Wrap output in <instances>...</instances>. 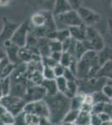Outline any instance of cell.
Wrapping results in <instances>:
<instances>
[{
    "label": "cell",
    "instance_id": "cell-1",
    "mask_svg": "<svg viewBox=\"0 0 112 125\" xmlns=\"http://www.w3.org/2000/svg\"><path fill=\"white\" fill-rule=\"evenodd\" d=\"M50 110V119L53 125L61 124L64 116L70 110V98L59 92L55 95L44 98Z\"/></svg>",
    "mask_w": 112,
    "mask_h": 125
},
{
    "label": "cell",
    "instance_id": "cell-2",
    "mask_svg": "<svg viewBox=\"0 0 112 125\" xmlns=\"http://www.w3.org/2000/svg\"><path fill=\"white\" fill-rule=\"evenodd\" d=\"M100 68L97 52L89 50L78 61L77 78L78 80H86L95 78Z\"/></svg>",
    "mask_w": 112,
    "mask_h": 125
},
{
    "label": "cell",
    "instance_id": "cell-3",
    "mask_svg": "<svg viewBox=\"0 0 112 125\" xmlns=\"http://www.w3.org/2000/svg\"><path fill=\"white\" fill-rule=\"evenodd\" d=\"M54 17L58 30L64 29H70L71 27L78 26L83 23L80 18H79L77 10H74V9L58 16H54Z\"/></svg>",
    "mask_w": 112,
    "mask_h": 125
},
{
    "label": "cell",
    "instance_id": "cell-4",
    "mask_svg": "<svg viewBox=\"0 0 112 125\" xmlns=\"http://www.w3.org/2000/svg\"><path fill=\"white\" fill-rule=\"evenodd\" d=\"M84 43L88 50H92L98 53L105 46V40L98 30L95 29L93 26H87L86 36Z\"/></svg>",
    "mask_w": 112,
    "mask_h": 125
},
{
    "label": "cell",
    "instance_id": "cell-5",
    "mask_svg": "<svg viewBox=\"0 0 112 125\" xmlns=\"http://www.w3.org/2000/svg\"><path fill=\"white\" fill-rule=\"evenodd\" d=\"M27 102L24 98L11 95V94L3 96L0 99V105L6 108L14 117L24 112V108Z\"/></svg>",
    "mask_w": 112,
    "mask_h": 125
},
{
    "label": "cell",
    "instance_id": "cell-6",
    "mask_svg": "<svg viewBox=\"0 0 112 125\" xmlns=\"http://www.w3.org/2000/svg\"><path fill=\"white\" fill-rule=\"evenodd\" d=\"M31 23L28 21H24L21 24H19L10 39L12 43L19 46V48L25 47L28 35L31 31Z\"/></svg>",
    "mask_w": 112,
    "mask_h": 125
},
{
    "label": "cell",
    "instance_id": "cell-7",
    "mask_svg": "<svg viewBox=\"0 0 112 125\" xmlns=\"http://www.w3.org/2000/svg\"><path fill=\"white\" fill-rule=\"evenodd\" d=\"M24 112L27 114H34L38 117L50 118V110L44 99L27 103L24 106Z\"/></svg>",
    "mask_w": 112,
    "mask_h": 125
},
{
    "label": "cell",
    "instance_id": "cell-8",
    "mask_svg": "<svg viewBox=\"0 0 112 125\" xmlns=\"http://www.w3.org/2000/svg\"><path fill=\"white\" fill-rule=\"evenodd\" d=\"M77 12H78L82 23L86 26H93L94 24L98 23L100 20V15L89 8L81 6L77 10Z\"/></svg>",
    "mask_w": 112,
    "mask_h": 125
},
{
    "label": "cell",
    "instance_id": "cell-9",
    "mask_svg": "<svg viewBox=\"0 0 112 125\" xmlns=\"http://www.w3.org/2000/svg\"><path fill=\"white\" fill-rule=\"evenodd\" d=\"M46 96V93L42 85H36L34 84L32 86L28 87L26 94L24 99L27 103L38 101V100L44 99Z\"/></svg>",
    "mask_w": 112,
    "mask_h": 125
},
{
    "label": "cell",
    "instance_id": "cell-10",
    "mask_svg": "<svg viewBox=\"0 0 112 125\" xmlns=\"http://www.w3.org/2000/svg\"><path fill=\"white\" fill-rule=\"evenodd\" d=\"M3 29H2L1 33H0V43L2 44L4 43L6 41H9V40L11 39L14 32L16 31V29L19 26V24L9 21L5 17L3 19Z\"/></svg>",
    "mask_w": 112,
    "mask_h": 125
},
{
    "label": "cell",
    "instance_id": "cell-11",
    "mask_svg": "<svg viewBox=\"0 0 112 125\" xmlns=\"http://www.w3.org/2000/svg\"><path fill=\"white\" fill-rule=\"evenodd\" d=\"M3 48H4L6 52V56H7L8 59L9 60L10 62L16 64V65L19 64V62H21L19 56V52L20 49L19 46L12 43L11 40H9V41H6L3 44Z\"/></svg>",
    "mask_w": 112,
    "mask_h": 125
},
{
    "label": "cell",
    "instance_id": "cell-12",
    "mask_svg": "<svg viewBox=\"0 0 112 125\" xmlns=\"http://www.w3.org/2000/svg\"><path fill=\"white\" fill-rule=\"evenodd\" d=\"M86 29L87 26L85 25L84 23L80 24L78 26H74L69 29L70 33V37L75 41L83 42L85 39V36H86Z\"/></svg>",
    "mask_w": 112,
    "mask_h": 125
},
{
    "label": "cell",
    "instance_id": "cell-13",
    "mask_svg": "<svg viewBox=\"0 0 112 125\" xmlns=\"http://www.w3.org/2000/svg\"><path fill=\"white\" fill-rule=\"evenodd\" d=\"M72 10V8L68 2V0H54V9H53V15L58 16Z\"/></svg>",
    "mask_w": 112,
    "mask_h": 125
},
{
    "label": "cell",
    "instance_id": "cell-14",
    "mask_svg": "<svg viewBox=\"0 0 112 125\" xmlns=\"http://www.w3.org/2000/svg\"><path fill=\"white\" fill-rule=\"evenodd\" d=\"M98 60L100 65H103L107 62H112V47L105 45L98 53Z\"/></svg>",
    "mask_w": 112,
    "mask_h": 125
},
{
    "label": "cell",
    "instance_id": "cell-15",
    "mask_svg": "<svg viewBox=\"0 0 112 125\" xmlns=\"http://www.w3.org/2000/svg\"><path fill=\"white\" fill-rule=\"evenodd\" d=\"M95 78H103L112 80V62H107L100 66Z\"/></svg>",
    "mask_w": 112,
    "mask_h": 125
},
{
    "label": "cell",
    "instance_id": "cell-16",
    "mask_svg": "<svg viewBox=\"0 0 112 125\" xmlns=\"http://www.w3.org/2000/svg\"><path fill=\"white\" fill-rule=\"evenodd\" d=\"M41 85L43 86V88H44L46 93V96H53L55 95L56 94L59 93L58 88L56 85V82L55 79H44Z\"/></svg>",
    "mask_w": 112,
    "mask_h": 125
},
{
    "label": "cell",
    "instance_id": "cell-17",
    "mask_svg": "<svg viewBox=\"0 0 112 125\" xmlns=\"http://www.w3.org/2000/svg\"><path fill=\"white\" fill-rule=\"evenodd\" d=\"M46 23V14L44 11L38 12L32 15L30 23L34 28H39L44 26Z\"/></svg>",
    "mask_w": 112,
    "mask_h": 125
},
{
    "label": "cell",
    "instance_id": "cell-18",
    "mask_svg": "<svg viewBox=\"0 0 112 125\" xmlns=\"http://www.w3.org/2000/svg\"><path fill=\"white\" fill-rule=\"evenodd\" d=\"M50 39H38V48L41 57L50 56Z\"/></svg>",
    "mask_w": 112,
    "mask_h": 125
},
{
    "label": "cell",
    "instance_id": "cell-19",
    "mask_svg": "<svg viewBox=\"0 0 112 125\" xmlns=\"http://www.w3.org/2000/svg\"><path fill=\"white\" fill-rule=\"evenodd\" d=\"M78 92H79L78 80H76V81L68 82V84H67V89H66V92L64 93V95L71 99L73 97H75L77 94H78Z\"/></svg>",
    "mask_w": 112,
    "mask_h": 125
},
{
    "label": "cell",
    "instance_id": "cell-20",
    "mask_svg": "<svg viewBox=\"0 0 112 125\" xmlns=\"http://www.w3.org/2000/svg\"><path fill=\"white\" fill-rule=\"evenodd\" d=\"M85 94H77L75 97H73L70 99V109L74 110H80L82 104H84Z\"/></svg>",
    "mask_w": 112,
    "mask_h": 125
},
{
    "label": "cell",
    "instance_id": "cell-21",
    "mask_svg": "<svg viewBox=\"0 0 112 125\" xmlns=\"http://www.w3.org/2000/svg\"><path fill=\"white\" fill-rule=\"evenodd\" d=\"M90 117L91 113L79 110L75 124L76 125H90Z\"/></svg>",
    "mask_w": 112,
    "mask_h": 125
},
{
    "label": "cell",
    "instance_id": "cell-22",
    "mask_svg": "<svg viewBox=\"0 0 112 125\" xmlns=\"http://www.w3.org/2000/svg\"><path fill=\"white\" fill-rule=\"evenodd\" d=\"M87 51H89V50L87 49L84 42L76 41L75 48V58H76L78 61L85 55V53H86Z\"/></svg>",
    "mask_w": 112,
    "mask_h": 125
},
{
    "label": "cell",
    "instance_id": "cell-23",
    "mask_svg": "<svg viewBox=\"0 0 112 125\" xmlns=\"http://www.w3.org/2000/svg\"><path fill=\"white\" fill-rule=\"evenodd\" d=\"M75 60H77V59L71 53H70L69 52H63L62 56H61V58H60V61L59 63L63 65L64 68H68ZM77 61H78V60H77Z\"/></svg>",
    "mask_w": 112,
    "mask_h": 125
},
{
    "label": "cell",
    "instance_id": "cell-24",
    "mask_svg": "<svg viewBox=\"0 0 112 125\" xmlns=\"http://www.w3.org/2000/svg\"><path fill=\"white\" fill-rule=\"evenodd\" d=\"M91 95H92L94 104L98 103H105V104L110 103V99L103 94L102 91H95L91 94Z\"/></svg>",
    "mask_w": 112,
    "mask_h": 125
},
{
    "label": "cell",
    "instance_id": "cell-25",
    "mask_svg": "<svg viewBox=\"0 0 112 125\" xmlns=\"http://www.w3.org/2000/svg\"><path fill=\"white\" fill-rule=\"evenodd\" d=\"M79 110H74L70 109L65 114L62 123H75L77 118H78Z\"/></svg>",
    "mask_w": 112,
    "mask_h": 125
},
{
    "label": "cell",
    "instance_id": "cell-26",
    "mask_svg": "<svg viewBox=\"0 0 112 125\" xmlns=\"http://www.w3.org/2000/svg\"><path fill=\"white\" fill-rule=\"evenodd\" d=\"M70 38H71V37H70V30H69V29L57 30L55 39H57L58 41L63 43V42L65 41L66 39H70Z\"/></svg>",
    "mask_w": 112,
    "mask_h": 125
},
{
    "label": "cell",
    "instance_id": "cell-27",
    "mask_svg": "<svg viewBox=\"0 0 112 125\" xmlns=\"http://www.w3.org/2000/svg\"><path fill=\"white\" fill-rule=\"evenodd\" d=\"M55 82H56V85H57V88H58L59 92L64 94V93L66 92V89H67V84H68V81L66 80V78H64V76L56 78Z\"/></svg>",
    "mask_w": 112,
    "mask_h": 125
},
{
    "label": "cell",
    "instance_id": "cell-28",
    "mask_svg": "<svg viewBox=\"0 0 112 125\" xmlns=\"http://www.w3.org/2000/svg\"><path fill=\"white\" fill-rule=\"evenodd\" d=\"M0 85L2 87L3 96L10 94V90H11V79H10V77L0 80Z\"/></svg>",
    "mask_w": 112,
    "mask_h": 125
},
{
    "label": "cell",
    "instance_id": "cell-29",
    "mask_svg": "<svg viewBox=\"0 0 112 125\" xmlns=\"http://www.w3.org/2000/svg\"><path fill=\"white\" fill-rule=\"evenodd\" d=\"M24 118L28 125H38L40 119V117L34 114H27V113H24Z\"/></svg>",
    "mask_w": 112,
    "mask_h": 125
},
{
    "label": "cell",
    "instance_id": "cell-30",
    "mask_svg": "<svg viewBox=\"0 0 112 125\" xmlns=\"http://www.w3.org/2000/svg\"><path fill=\"white\" fill-rule=\"evenodd\" d=\"M50 52H63L62 43L58 41L57 39H50Z\"/></svg>",
    "mask_w": 112,
    "mask_h": 125
},
{
    "label": "cell",
    "instance_id": "cell-31",
    "mask_svg": "<svg viewBox=\"0 0 112 125\" xmlns=\"http://www.w3.org/2000/svg\"><path fill=\"white\" fill-rule=\"evenodd\" d=\"M42 75L44 79H55V74H54V69L53 68H50V67H44L42 70Z\"/></svg>",
    "mask_w": 112,
    "mask_h": 125
},
{
    "label": "cell",
    "instance_id": "cell-32",
    "mask_svg": "<svg viewBox=\"0 0 112 125\" xmlns=\"http://www.w3.org/2000/svg\"><path fill=\"white\" fill-rule=\"evenodd\" d=\"M42 63L44 67L54 68L59 62H57L55 60L53 59L50 56H46V57H42Z\"/></svg>",
    "mask_w": 112,
    "mask_h": 125
},
{
    "label": "cell",
    "instance_id": "cell-33",
    "mask_svg": "<svg viewBox=\"0 0 112 125\" xmlns=\"http://www.w3.org/2000/svg\"><path fill=\"white\" fill-rule=\"evenodd\" d=\"M105 103H98V104H95L92 106V110H91V114H100L104 112L105 110Z\"/></svg>",
    "mask_w": 112,
    "mask_h": 125
},
{
    "label": "cell",
    "instance_id": "cell-34",
    "mask_svg": "<svg viewBox=\"0 0 112 125\" xmlns=\"http://www.w3.org/2000/svg\"><path fill=\"white\" fill-rule=\"evenodd\" d=\"M65 68L63 65H61L60 63H58L53 68L54 69V74H55V77L56 78H59V77H62L64 76V72H65Z\"/></svg>",
    "mask_w": 112,
    "mask_h": 125
},
{
    "label": "cell",
    "instance_id": "cell-35",
    "mask_svg": "<svg viewBox=\"0 0 112 125\" xmlns=\"http://www.w3.org/2000/svg\"><path fill=\"white\" fill-rule=\"evenodd\" d=\"M13 125H28L24 118V112H22L21 114L14 117Z\"/></svg>",
    "mask_w": 112,
    "mask_h": 125
},
{
    "label": "cell",
    "instance_id": "cell-36",
    "mask_svg": "<svg viewBox=\"0 0 112 125\" xmlns=\"http://www.w3.org/2000/svg\"><path fill=\"white\" fill-rule=\"evenodd\" d=\"M64 77L66 78V80L68 82L70 81H76L78 80V78L75 76V74L72 71H70L69 68H65V72H64Z\"/></svg>",
    "mask_w": 112,
    "mask_h": 125
},
{
    "label": "cell",
    "instance_id": "cell-37",
    "mask_svg": "<svg viewBox=\"0 0 112 125\" xmlns=\"http://www.w3.org/2000/svg\"><path fill=\"white\" fill-rule=\"evenodd\" d=\"M101 91H102L103 94H105V95L109 99L112 97V86L111 85V84L108 83L103 87V88L101 89Z\"/></svg>",
    "mask_w": 112,
    "mask_h": 125
},
{
    "label": "cell",
    "instance_id": "cell-38",
    "mask_svg": "<svg viewBox=\"0 0 112 125\" xmlns=\"http://www.w3.org/2000/svg\"><path fill=\"white\" fill-rule=\"evenodd\" d=\"M108 42L110 47H112V19L108 20Z\"/></svg>",
    "mask_w": 112,
    "mask_h": 125
},
{
    "label": "cell",
    "instance_id": "cell-39",
    "mask_svg": "<svg viewBox=\"0 0 112 125\" xmlns=\"http://www.w3.org/2000/svg\"><path fill=\"white\" fill-rule=\"evenodd\" d=\"M90 125H103V122L100 118L99 115L91 114L90 117Z\"/></svg>",
    "mask_w": 112,
    "mask_h": 125
},
{
    "label": "cell",
    "instance_id": "cell-40",
    "mask_svg": "<svg viewBox=\"0 0 112 125\" xmlns=\"http://www.w3.org/2000/svg\"><path fill=\"white\" fill-rule=\"evenodd\" d=\"M82 1L83 0H68L72 9L74 10H78L82 6Z\"/></svg>",
    "mask_w": 112,
    "mask_h": 125
},
{
    "label": "cell",
    "instance_id": "cell-41",
    "mask_svg": "<svg viewBox=\"0 0 112 125\" xmlns=\"http://www.w3.org/2000/svg\"><path fill=\"white\" fill-rule=\"evenodd\" d=\"M98 115L100 117V118L101 119V121L103 122V124H106V123H111L112 121V118H111V117L110 116V114H108L107 113H105V112L101 113V114H98Z\"/></svg>",
    "mask_w": 112,
    "mask_h": 125
},
{
    "label": "cell",
    "instance_id": "cell-42",
    "mask_svg": "<svg viewBox=\"0 0 112 125\" xmlns=\"http://www.w3.org/2000/svg\"><path fill=\"white\" fill-rule=\"evenodd\" d=\"M9 62V60L8 59L7 57L5 58H3V59L0 62V80H1V77H2V74H3V70H4L6 65H7Z\"/></svg>",
    "mask_w": 112,
    "mask_h": 125
},
{
    "label": "cell",
    "instance_id": "cell-43",
    "mask_svg": "<svg viewBox=\"0 0 112 125\" xmlns=\"http://www.w3.org/2000/svg\"><path fill=\"white\" fill-rule=\"evenodd\" d=\"M62 53L63 52H53V53H50V57L54 60H55L57 62H60L61 56H62Z\"/></svg>",
    "mask_w": 112,
    "mask_h": 125
},
{
    "label": "cell",
    "instance_id": "cell-44",
    "mask_svg": "<svg viewBox=\"0 0 112 125\" xmlns=\"http://www.w3.org/2000/svg\"><path fill=\"white\" fill-rule=\"evenodd\" d=\"M38 125H53V124L50 119V118H47V117H40Z\"/></svg>",
    "mask_w": 112,
    "mask_h": 125
},
{
    "label": "cell",
    "instance_id": "cell-45",
    "mask_svg": "<svg viewBox=\"0 0 112 125\" xmlns=\"http://www.w3.org/2000/svg\"><path fill=\"white\" fill-rule=\"evenodd\" d=\"M6 57H7V56H6V52H5L4 48L0 47V62Z\"/></svg>",
    "mask_w": 112,
    "mask_h": 125
},
{
    "label": "cell",
    "instance_id": "cell-46",
    "mask_svg": "<svg viewBox=\"0 0 112 125\" xmlns=\"http://www.w3.org/2000/svg\"><path fill=\"white\" fill-rule=\"evenodd\" d=\"M10 3V0H0V6H7Z\"/></svg>",
    "mask_w": 112,
    "mask_h": 125
},
{
    "label": "cell",
    "instance_id": "cell-47",
    "mask_svg": "<svg viewBox=\"0 0 112 125\" xmlns=\"http://www.w3.org/2000/svg\"><path fill=\"white\" fill-rule=\"evenodd\" d=\"M60 125H76L75 123H62Z\"/></svg>",
    "mask_w": 112,
    "mask_h": 125
},
{
    "label": "cell",
    "instance_id": "cell-48",
    "mask_svg": "<svg viewBox=\"0 0 112 125\" xmlns=\"http://www.w3.org/2000/svg\"><path fill=\"white\" fill-rule=\"evenodd\" d=\"M3 97V90H2V87L0 85V99Z\"/></svg>",
    "mask_w": 112,
    "mask_h": 125
},
{
    "label": "cell",
    "instance_id": "cell-49",
    "mask_svg": "<svg viewBox=\"0 0 112 125\" xmlns=\"http://www.w3.org/2000/svg\"><path fill=\"white\" fill-rule=\"evenodd\" d=\"M110 103H111V104H112V97H111V98H110Z\"/></svg>",
    "mask_w": 112,
    "mask_h": 125
},
{
    "label": "cell",
    "instance_id": "cell-50",
    "mask_svg": "<svg viewBox=\"0 0 112 125\" xmlns=\"http://www.w3.org/2000/svg\"><path fill=\"white\" fill-rule=\"evenodd\" d=\"M4 125H13V124H4Z\"/></svg>",
    "mask_w": 112,
    "mask_h": 125
},
{
    "label": "cell",
    "instance_id": "cell-51",
    "mask_svg": "<svg viewBox=\"0 0 112 125\" xmlns=\"http://www.w3.org/2000/svg\"><path fill=\"white\" fill-rule=\"evenodd\" d=\"M111 8H112V1H111Z\"/></svg>",
    "mask_w": 112,
    "mask_h": 125
},
{
    "label": "cell",
    "instance_id": "cell-52",
    "mask_svg": "<svg viewBox=\"0 0 112 125\" xmlns=\"http://www.w3.org/2000/svg\"></svg>",
    "mask_w": 112,
    "mask_h": 125
}]
</instances>
